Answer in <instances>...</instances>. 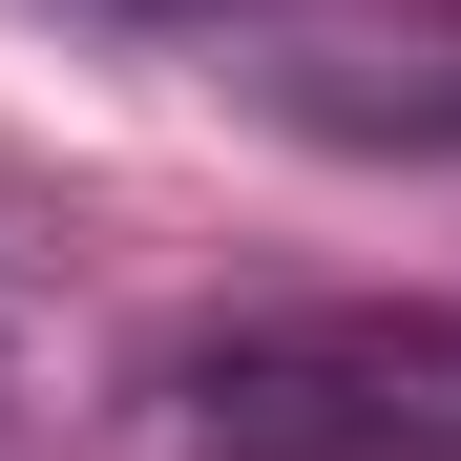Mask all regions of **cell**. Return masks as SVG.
<instances>
[{"label":"cell","mask_w":461,"mask_h":461,"mask_svg":"<svg viewBox=\"0 0 461 461\" xmlns=\"http://www.w3.org/2000/svg\"><path fill=\"white\" fill-rule=\"evenodd\" d=\"M168 461H461V315L440 294H294L147 357Z\"/></svg>","instance_id":"1"}]
</instances>
